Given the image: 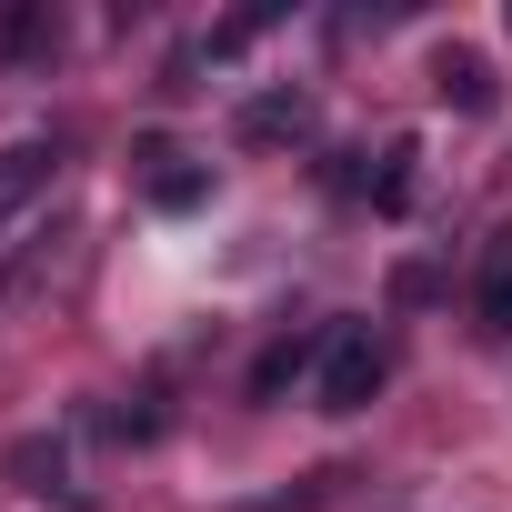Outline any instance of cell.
I'll return each mask as SVG.
<instances>
[{
	"mask_svg": "<svg viewBox=\"0 0 512 512\" xmlns=\"http://www.w3.org/2000/svg\"><path fill=\"white\" fill-rule=\"evenodd\" d=\"M472 332L512 342V221L482 231V262H472Z\"/></svg>",
	"mask_w": 512,
	"mask_h": 512,
	"instance_id": "7a4b0ae2",
	"label": "cell"
},
{
	"mask_svg": "<svg viewBox=\"0 0 512 512\" xmlns=\"http://www.w3.org/2000/svg\"><path fill=\"white\" fill-rule=\"evenodd\" d=\"M51 161H61L51 141H11V151H0V231H11V221L51 191Z\"/></svg>",
	"mask_w": 512,
	"mask_h": 512,
	"instance_id": "277c9868",
	"label": "cell"
},
{
	"mask_svg": "<svg viewBox=\"0 0 512 512\" xmlns=\"http://www.w3.org/2000/svg\"><path fill=\"white\" fill-rule=\"evenodd\" d=\"M382 382H392V342L372 322H332L322 332V412H362Z\"/></svg>",
	"mask_w": 512,
	"mask_h": 512,
	"instance_id": "6da1fadb",
	"label": "cell"
},
{
	"mask_svg": "<svg viewBox=\"0 0 512 512\" xmlns=\"http://www.w3.org/2000/svg\"><path fill=\"white\" fill-rule=\"evenodd\" d=\"M231 131L262 141V151H272V141H312V91H251Z\"/></svg>",
	"mask_w": 512,
	"mask_h": 512,
	"instance_id": "3957f363",
	"label": "cell"
},
{
	"mask_svg": "<svg viewBox=\"0 0 512 512\" xmlns=\"http://www.w3.org/2000/svg\"><path fill=\"white\" fill-rule=\"evenodd\" d=\"M412 161H422L412 141H382L372 171H362V201H372V211H412Z\"/></svg>",
	"mask_w": 512,
	"mask_h": 512,
	"instance_id": "8992f818",
	"label": "cell"
},
{
	"mask_svg": "<svg viewBox=\"0 0 512 512\" xmlns=\"http://www.w3.org/2000/svg\"><path fill=\"white\" fill-rule=\"evenodd\" d=\"M432 91H442L452 111H492V101H502V81H492L482 51H442V61H432Z\"/></svg>",
	"mask_w": 512,
	"mask_h": 512,
	"instance_id": "5b68a950",
	"label": "cell"
},
{
	"mask_svg": "<svg viewBox=\"0 0 512 512\" xmlns=\"http://www.w3.org/2000/svg\"><path fill=\"white\" fill-rule=\"evenodd\" d=\"M312 352H322V342H302V332H292V342H272L262 362H251V402H272V392H282V382H292V372H302Z\"/></svg>",
	"mask_w": 512,
	"mask_h": 512,
	"instance_id": "ba28073f",
	"label": "cell"
},
{
	"mask_svg": "<svg viewBox=\"0 0 512 512\" xmlns=\"http://www.w3.org/2000/svg\"><path fill=\"white\" fill-rule=\"evenodd\" d=\"M141 161H161V171H151V201H161V211H191V201H211V171H191L181 151H161V141H151Z\"/></svg>",
	"mask_w": 512,
	"mask_h": 512,
	"instance_id": "52a82bcc",
	"label": "cell"
},
{
	"mask_svg": "<svg viewBox=\"0 0 512 512\" xmlns=\"http://www.w3.org/2000/svg\"><path fill=\"white\" fill-rule=\"evenodd\" d=\"M11 472H31V492H51L41 472H61V452H51V442H21V452H11Z\"/></svg>",
	"mask_w": 512,
	"mask_h": 512,
	"instance_id": "9c48e42d",
	"label": "cell"
}]
</instances>
